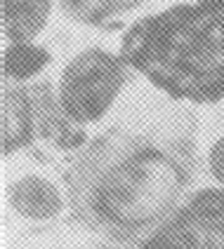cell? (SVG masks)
<instances>
[{"instance_id": "obj_1", "label": "cell", "mask_w": 224, "mask_h": 249, "mask_svg": "<svg viewBox=\"0 0 224 249\" xmlns=\"http://www.w3.org/2000/svg\"><path fill=\"white\" fill-rule=\"evenodd\" d=\"M196 177L191 134L109 127L66 155L71 216L113 245L137 247L189 197Z\"/></svg>"}, {"instance_id": "obj_2", "label": "cell", "mask_w": 224, "mask_h": 249, "mask_svg": "<svg viewBox=\"0 0 224 249\" xmlns=\"http://www.w3.org/2000/svg\"><path fill=\"white\" fill-rule=\"evenodd\" d=\"M121 56L172 101L210 106L224 101V10L180 2L135 21Z\"/></svg>"}, {"instance_id": "obj_3", "label": "cell", "mask_w": 224, "mask_h": 249, "mask_svg": "<svg viewBox=\"0 0 224 249\" xmlns=\"http://www.w3.org/2000/svg\"><path fill=\"white\" fill-rule=\"evenodd\" d=\"M36 139L66 153L87 143L85 129L64 118L52 80L2 83V158L28 148Z\"/></svg>"}, {"instance_id": "obj_4", "label": "cell", "mask_w": 224, "mask_h": 249, "mask_svg": "<svg viewBox=\"0 0 224 249\" xmlns=\"http://www.w3.org/2000/svg\"><path fill=\"white\" fill-rule=\"evenodd\" d=\"M130 71L121 52L116 54L104 47L78 52L64 66L57 83V99L64 118L81 129L99 123L127 85Z\"/></svg>"}, {"instance_id": "obj_5", "label": "cell", "mask_w": 224, "mask_h": 249, "mask_svg": "<svg viewBox=\"0 0 224 249\" xmlns=\"http://www.w3.org/2000/svg\"><path fill=\"white\" fill-rule=\"evenodd\" d=\"M140 249H224V186L191 193Z\"/></svg>"}, {"instance_id": "obj_6", "label": "cell", "mask_w": 224, "mask_h": 249, "mask_svg": "<svg viewBox=\"0 0 224 249\" xmlns=\"http://www.w3.org/2000/svg\"><path fill=\"white\" fill-rule=\"evenodd\" d=\"M12 209L28 221H52L66 207V193H61L50 179L41 174H26L17 179L7 191Z\"/></svg>"}, {"instance_id": "obj_7", "label": "cell", "mask_w": 224, "mask_h": 249, "mask_svg": "<svg viewBox=\"0 0 224 249\" xmlns=\"http://www.w3.org/2000/svg\"><path fill=\"white\" fill-rule=\"evenodd\" d=\"M52 0H2V38L10 42H33L47 26Z\"/></svg>"}, {"instance_id": "obj_8", "label": "cell", "mask_w": 224, "mask_h": 249, "mask_svg": "<svg viewBox=\"0 0 224 249\" xmlns=\"http://www.w3.org/2000/svg\"><path fill=\"white\" fill-rule=\"evenodd\" d=\"M52 64L47 47L36 42H10L2 50V83H33Z\"/></svg>"}, {"instance_id": "obj_9", "label": "cell", "mask_w": 224, "mask_h": 249, "mask_svg": "<svg viewBox=\"0 0 224 249\" xmlns=\"http://www.w3.org/2000/svg\"><path fill=\"white\" fill-rule=\"evenodd\" d=\"M146 0H59L61 14L83 26H106L111 19L142 7Z\"/></svg>"}, {"instance_id": "obj_10", "label": "cell", "mask_w": 224, "mask_h": 249, "mask_svg": "<svg viewBox=\"0 0 224 249\" xmlns=\"http://www.w3.org/2000/svg\"><path fill=\"white\" fill-rule=\"evenodd\" d=\"M208 169H210L212 179L220 186H224V134L212 143L210 153H208Z\"/></svg>"}]
</instances>
